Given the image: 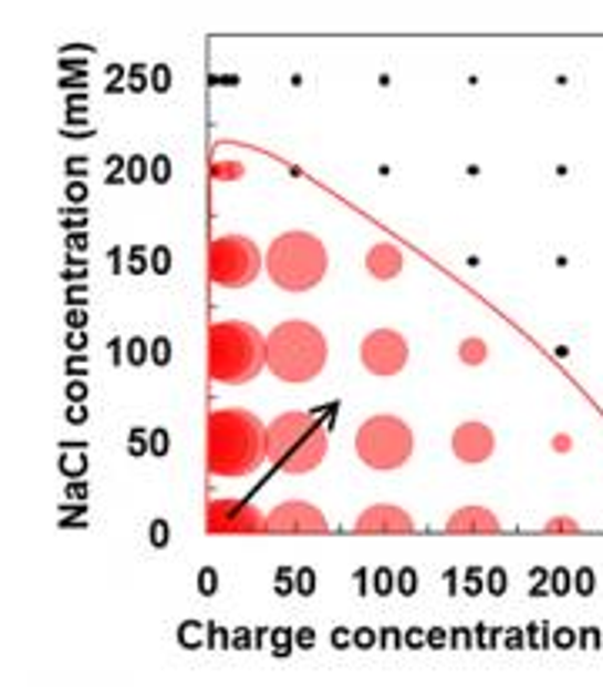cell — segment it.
Here are the masks:
<instances>
[{
  "label": "cell",
  "instance_id": "obj_1",
  "mask_svg": "<svg viewBox=\"0 0 603 687\" xmlns=\"http://www.w3.org/2000/svg\"><path fill=\"white\" fill-rule=\"evenodd\" d=\"M266 460V429L246 409H218L208 416V473L249 477Z\"/></svg>",
  "mask_w": 603,
  "mask_h": 687
},
{
  "label": "cell",
  "instance_id": "obj_2",
  "mask_svg": "<svg viewBox=\"0 0 603 687\" xmlns=\"http://www.w3.org/2000/svg\"><path fill=\"white\" fill-rule=\"evenodd\" d=\"M269 363V346L249 322H215L208 329V376L225 386L252 383Z\"/></svg>",
  "mask_w": 603,
  "mask_h": 687
},
{
  "label": "cell",
  "instance_id": "obj_3",
  "mask_svg": "<svg viewBox=\"0 0 603 687\" xmlns=\"http://www.w3.org/2000/svg\"><path fill=\"white\" fill-rule=\"evenodd\" d=\"M269 346V369L285 379V383H309L322 373L325 360H329V346L325 335L309 325V322H282L279 329H272V335L266 339Z\"/></svg>",
  "mask_w": 603,
  "mask_h": 687
},
{
  "label": "cell",
  "instance_id": "obj_4",
  "mask_svg": "<svg viewBox=\"0 0 603 687\" xmlns=\"http://www.w3.org/2000/svg\"><path fill=\"white\" fill-rule=\"evenodd\" d=\"M325 429L305 413H285L266 429V456L285 473H309L325 460Z\"/></svg>",
  "mask_w": 603,
  "mask_h": 687
},
{
  "label": "cell",
  "instance_id": "obj_5",
  "mask_svg": "<svg viewBox=\"0 0 603 687\" xmlns=\"http://www.w3.org/2000/svg\"><path fill=\"white\" fill-rule=\"evenodd\" d=\"M329 256L309 232H285L269 249V275L285 292H309L325 279Z\"/></svg>",
  "mask_w": 603,
  "mask_h": 687
},
{
  "label": "cell",
  "instance_id": "obj_6",
  "mask_svg": "<svg viewBox=\"0 0 603 687\" xmlns=\"http://www.w3.org/2000/svg\"><path fill=\"white\" fill-rule=\"evenodd\" d=\"M355 449L373 470H399L413 456V429L396 416H373L362 423Z\"/></svg>",
  "mask_w": 603,
  "mask_h": 687
},
{
  "label": "cell",
  "instance_id": "obj_7",
  "mask_svg": "<svg viewBox=\"0 0 603 687\" xmlns=\"http://www.w3.org/2000/svg\"><path fill=\"white\" fill-rule=\"evenodd\" d=\"M259 272H262V256L252 239L225 236L208 246V275L215 285L241 289V285H252Z\"/></svg>",
  "mask_w": 603,
  "mask_h": 687
},
{
  "label": "cell",
  "instance_id": "obj_8",
  "mask_svg": "<svg viewBox=\"0 0 603 687\" xmlns=\"http://www.w3.org/2000/svg\"><path fill=\"white\" fill-rule=\"evenodd\" d=\"M205 527H208V533H269V517H262L246 500L218 497L208 503Z\"/></svg>",
  "mask_w": 603,
  "mask_h": 687
},
{
  "label": "cell",
  "instance_id": "obj_9",
  "mask_svg": "<svg viewBox=\"0 0 603 687\" xmlns=\"http://www.w3.org/2000/svg\"><path fill=\"white\" fill-rule=\"evenodd\" d=\"M409 360V346L406 339L393 329H380V332H370L366 342H362V366L376 376H393L406 366Z\"/></svg>",
  "mask_w": 603,
  "mask_h": 687
},
{
  "label": "cell",
  "instance_id": "obj_10",
  "mask_svg": "<svg viewBox=\"0 0 603 687\" xmlns=\"http://www.w3.org/2000/svg\"><path fill=\"white\" fill-rule=\"evenodd\" d=\"M325 517L302 500H289L282 503L272 517H269V530L272 533H325Z\"/></svg>",
  "mask_w": 603,
  "mask_h": 687
},
{
  "label": "cell",
  "instance_id": "obj_11",
  "mask_svg": "<svg viewBox=\"0 0 603 687\" xmlns=\"http://www.w3.org/2000/svg\"><path fill=\"white\" fill-rule=\"evenodd\" d=\"M493 446H497V439H493L490 426H482V423H466L453 433V452H456V460H462V464L490 460Z\"/></svg>",
  "mask_w": 603,
  "mask_h": 687
},
{
  "label": "cell",
  "instance_id": "obj_12",
  "mask_svg": "<svg viewBox=\"0 0 603 687\" xmlns=\"http://www.w3.org/2000/svg\"><path fill=\"white\" fill-rule=\"evenodd\" d=\"M355 530H358V533H413L416 523H413V517L403 513L399 507H386V503H380V507H370L366 513H362V517L355 520Z\"/></svg>",
  "mask_w": 603,
  "mask_h": 687
},
{
  "label": "cell",
  "instance_id": "obj_13",
  "mask_svg": "<svg viewBox=\"0 0 603 687\" xmlns=\"http://www.w3.org/2000/svg\"><path fill=\"white\" fill-rule=\"evenodd\" d=\"M446 530L449 533H497L500 520L490 510H482V507H466V510L449 517Z\"/></svg>",
  "mask_w": 603,
  "mask_h": 687
},
{
  "label": "cell",
  "instance_id": "obj_14",
  "mask_svg": "<svg viewBox=\"0 0 603 687\" xmlns=\"http://www.w3.org/2000/svg\"><path fill=\"white\" fill-rule=\"evenodd\" d=\"M366 269L376 275V279H393L403 272V252L393 249V246H376L366 259Z\"/></svg>",
  "mask_w": 603,
  "mask_h": 687
},
{
  "label": "cell",
  "instance_id": "obj_15",
  "mask_svg": "<svg viewBox=\"0 0 603 687\" xmlns=\"http://www.w3.org/2000/svg\"><path fill=\"white\" fill-rule=\"evenodd\" d=\"M459 360L469 363V366H476V363L487 360V346H482V339H466L462 346H459Z\"/></svg>",
  "mask_w": 603,
  "mask_h": 687
},
{
  "label": "cell",
  "instance_id": "obj_16",
  "mask_svg": "<svg viewBox=\"0 0 603 687\" xmlns=\"http://www.w3.org/2000/svg\"><path fill=\"white\" fill-rule=\"evenodd\" d=\"M152 543H155V547H165V543H168V523H165V520L152 523Z\"/></svg>",
  "mask_w": 603,
  "mask_h": 687
},
{
  "label": "cell",
  "instance_id": "obj_17",
  "mask_svg": "<svg viewBox=\"0 0 603 687\" xmlns=\"http://www.w3.org/2000/svg\"><path fill=\"white\" fill-rule=\"evenodd\" d=\"M152 356H155V363H162V366H165V363L171 360V350H168V339H158V342H155V353H152Z\"/></svg>",
  "mask_w": 603,
  "mask_h": 687
},
{
  "label": "cell",
  "instance_id": "obj_18",
  "mask_svg": "<svg viewBox=\"0 0 603 687\" xmlns=\"http://www.w3.org/2000/svg\"><path fill=\"white\" fill-rule=\"evenodd\" d=\"M211 175H215V178H238L241 168H238V165H211Z\"/></svg>",
  "mask_w": 603,
  "mask_h": 687
},
{
  "label": "cell",
  "instance_id": "obj_19",
  "mask_svg": "<svg viewBox=\"0 0 603 687\" xmlns=\"http://www.w3.org/2000/svg\"><path fill=\"white\" fill-rule=\"evenodd\" d=\"M215 587H218V577L211 570H201V594H215Z\"/></svg>",
  "mask_w": 603,
  "mask_h": 687
},
{
  "label": "cell",
  "instance_id": "obj_20",
  "mask_svg": "<svg viewBox=\"0 0 603 687\" xmlns=\"http://www.w3.org/2000/svg\"><path fill=\"white\" fill-rule=\"evenodd\" d=\"M299 584H302V587H299L302 594H312V591H315V587H312V584H315V574H312V570H302V574H299Z\"/></svg>",
  "mask_w": 603,
  "mask_h": 687
},
{
  "label": "cell",
  "instance_id": "obj_21",
  "mask_svg": "<svg viewBox=\"0 0 603 687\" xmlns=\"http://www.w3.org/2000/svg\"><path fill=\"white\" fill-rule=\"evenodd\" d=\"M142 346H145L142 339H135V342H132V350H128V360H132V363H142V360H145V350H142Z\"/></svg>",
  "mask_w": 603,
  "mask_h": 687
},
{
  "label": "cell",
  "instance_id": "obj_22",
  "mask_svg": "<svg viewBox=\"0 0 603 687\" xmlns=\"http://www.w3.org/2000/svg\"><path fill=\"white\" fill-rule=\"evenodd\" d=\"M413 581H416V577H413V570H403V574H399V584H403V587H399V591H403V594H413V591H416Z\"/></svg>",
  "mask_w": 603,
  "mask_h": 687
},
{
  "label": "cell",
  "instance_id": "obj_23",
  "mask_svg": "<svg viewBox=\"0 0 603 687\" xmlns=\"http://www.w3.org/2000/svg\"><path fill=\"white\" fill-rule=\"evenodd\" d=\"M490 584H493V587H490L493 594H503V584H507V577H503V570H493V577H490Z\"/></svg>",
  "mask_w": 603,
  "mask_h": 687
},
{
  "label": "cell",
  "instance_id": "obj_24",
  "mask_svg": "<svg viewBox=\"0 0 603 687\" xmlns=\"http://www.w3.org/2000/svg\"><path fill=\"white\" fill-rule=\"evenodd\" d=\"M580 591H583V594H590V591H593V574H586V570L580 574Z\"/></svg>",
  "mask_w": 603,
  "mask_h": 687
},
{
  "label": "cell",
  "instance_id": "obj_25",
  "mask_svg": "<svg viewBox=\"0 0 603 687\" xmlns=\"http://www.w3.org/2000/svg\"><path fill=\"white\" fill-rule=\"evenodd\" d=\"M155 269H158V272H168V252H165V249L155 256Z\"/></svg>",
  "mask_w": 603,
  "mask_h": 687
},
{
  "label": "cell",
  "instance_id": "obj_26",
  "mask_svg": "<svg viewBox=\"0 0 603 687\" xmlns=\"http://www.w3.org/2000/svg\"><path fill=\"white\" fill-rule=\"evenodd\" d=\"M165 446H168V436L165 433H155V452L165 456Z\"/></svg>",
  "mask_w": 603,
  "mask_h": 687
},
{
  "label": "cell",
  "instance_id": "obj_27",
  "mask_svg": "<svg viewBox=\"0 0 603 687\" xmlns=\"http://www.w3.org/2000/svg\"><path fill=\"white\" fill-rule=\"evenodd\" d=\"M373 644V631H358V647H370Z\"/></svg>",
  "mask_w": 603,
  "mask_h": 687
},
{
  "label": "cell",
  "instance_id": "obj_28",
  "mask_svg": "<svg viewBox=\"0 0 603 687\" xmlns=\"http://www.w3.org/2000/svg\"><path fill=\"white\" fill-rule=\"evenodd\" d=\"M380 594H386L389 591V574H386V570H380V587H376Z\"/></svg>",
  "mask_w": 603,
  "mask_h": 687
},
{
  "label": "cell",
  "instance_id": "obj_29",
  "mask_svg": "<svg viewBox=\"0 0 603 687\" xmlns=\"http://www.w3.org/2000/svg\"><path fill=\"white\" fill-rule=\"evenodd\" d=\"M299 644L302 647H312V631H299Z\"/></svg>",
  "mask_w": 603,
  "mask_h": 687
},
{
  "label": "cell",
  "instance_id": "obj_30",
  "mask_svg": "<svg viewBox=\"0 0 603 687\" xmlns=\"http://www.w3.org/2000/svg\"><path fill=\"white\" fill-rule=\"evenodd\" d=\"M155 175L165 178V175H168V162H158V165H155Z\"/></svg>",
  "mask_w": 603,
  "mask_h": 687
},
{
  "label": "cell",
  "instance_id": "obj_31",
  "mask_svg": "<svg viewBox=\"0 0 603 687\" xmlns=\"http://www.w3.org/2000/svg\"><path fill=\"white\" fill-rule=\"evenodd\" d=\"M553 591H560V594L566 591V574H557V587Z\"/></svg>",
  "mask_w": 603,
  "mask_h": 687
}]
</instances>
